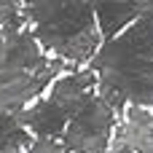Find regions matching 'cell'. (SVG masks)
I'll return each mask as SVG.
<instances>
[{
	"instance_id": "cell-10",
	"label": "cell",
	"mask_w": 153,
	"mask_h": 153,
	"mask_svg": "<svg viewBox=\"0 0 153 153\" xmlns=\"http://www.w3.org/2000/svg\"><path fill=\"white\" fill-rule=\"evenodd\" d=\"M22 22H24L22 5L13 0H0V30L3 27H19Z\"/></svg>"
},
{
	"instance_id": "cell-6",
	"label": "cell",
	"mask_w": 153,
	"mask_h": 153,
	"mask_svg": "<svg viewBox=\"0 0 153 153\" xmlns=\"http://www.w3.org/2000/svg\"><path fill=\"white\" fill-rule=\"evenodd\" d=\"M16 118H19V124H22L24 129H32L40 140L59 137V134L65 132L67 121H70L67 113H65L56 102H51V100H38L32 108L16 113Z\"/></svg>"
},
{
	"instance_id": "cell-2",
	"label": "cell",
	"mask_w": 153,
	"mask_h": 153,
	"mask_svg": "<svg viewBox=\"0 0 153 153\" xmlns=\"http://www.w3.org/2000/svg\"><path fill=\"white\" fill-rule=\"evenodd\" d=\"M22 13L32 22V35L70 62H86L100 48L94 3H27Z\"/></svg>"
},
{
	"instance_id": "cell-1",
	"label": "cell",
	"mask_w": 153,
	"mask_h": 153,
	"mask_svg": "<svg viewBox=\"0 0 153 153\" xmlns=\"http://www.w3.org/2000/svg\"><path fill=\"white\" fill-rule=\"evenodd\" d=\"M102 91H116L134 108H153V16L137 19L108 40L91 62Z\"/></svg>"
},
{
	"instance_id": "cell-7",
	"label": "cell",
	"mask_w": 153,
	"mask_h": 153,
	"mask_svg": "<svg viewBox=\"0 0 153 153\" xmlns=\"http://www.w3.org/2000/svg\"><path fill=\"white\" fill-rule=\"evenodd\" d=\"M113 140L134 153H153V113L132 105L126 110V121L118 126Z\"/></svg>"
},
{
	"instance_id": "cell-4",
	"label": "cell",
	"mask_w": 153,
	"mask_h": 153,
	"mask_svg": "<svg viewBox=\"0 0 153 153\" xmlns=\"http://www.w3.org/2000/svg\"><path fill=\"white\" fill-rule=\"evenodd\" d=\"M59 70H65L62 59H46L35 70H0V113H16L30 102Z\"/></svg>"
},
{
	"instance_id": "cell-8",
	"label": "cell",
	"mask_w": 153,
	"mask_h": 153,
	"mask_svg": "<svg viewBox=\"0 0 153 153\" xmlns=\"http://www.w3.org/2000/svg\"><path fill=\"white\" fill-rule=\"evenodd\" d=\"M94 16L100 22V35L113 40L124 24L140 19V3H94Z\"/></svg>"
},
{
	"instance_id": "cell-3",
	"label": "cell",
	"mask_w": 153,
	"mask_h": 153,
	"mask_svg": "<svg viewBox=\"0 0 153 153\" xmlns=\"http://www.w3.org/2000/svg\"><path fill=\"white\" fill-rule=\"evenodd\" d=\"M116 126V110L102 100V94H94L86 108L70 118L62 145L73 153H105L113 137Z\"/></svg>"
},
{
	"instance_id": "cell-5",
	"label": "cell",
	"mask_w": 153,
	"mask_h": 153,
	"mask_svg": "<svg viewBox=\"0 0 153 153\" xmlns=\"http://www.w3.org/2000/svg\"><path fill=\"white\" fill-rule=\"evenodd\" d=\"M94 83H100V78H97V73H91V70H86V73H70V75H65V78H59V81L54 83L48 100L56 102V105L67 113V118H73V116H78V113L86 108V102L94 97V91H91Z\"/></svg>"
},
{
	"instance_id": "cell-11",
	"label": "cell",
	"mask_w": 153,
	"mask_h": 153,
	"mask_svg": "<svg viewBox=\"0 0 153 153\" xmlns=\"http://www.w3.org/2000/svg\"><path fill=\"white\" fill-rule=\"evenodd\" d=\"M27 153H70L65 145H59V143H54V140H38V143H32Z\"/></svg>"
},
{
	"instance_id": "cell-9",
	"label": "cell",
	"mask_w": 153,
	"mask_h": 153,
	"mask_svg": "<svg viewBox=\"0 0 153 153\" xmlns=\"http://www.w3.org/2000/svg\"><path fill=\"white\" fill-rule=\"evenodd\" d=\"M30 143L32 140L16 113H0V153H22Z\"/></svg>"
}]
</instances>
